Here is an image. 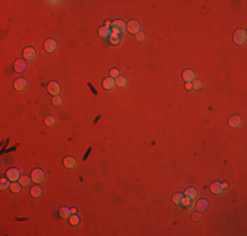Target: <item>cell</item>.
Segmentation results:
<instances>
[{"label":"cell","mask_w":247,"mask_h":236,"mask_svg":"<svg viewBox=\"0 0 247 236\" xmlns=\"http://www.w3.org/2000/svg\"><path fill=\"white\" fill-rule=\"evenodd\" d=\"M126 30V24L124 23L122 20H113L112 21V28H111V34H117V36H120V34H124Z\"/></svg>","instance_id":"cell-1"},{"label":"cell","mask_w":247,"mask_h":236,"mask_svg":"<svg viewBox=\"0 0 247 236\" xmlns=\"http://www.w3.org/2000/svg\"><path fill=\"white\" fill-rule=\"evenodd\" d=\"M30 178H32L33 182L36 184H41L45 181V172L41 169V168H37V169H33L32 172V176H30Z\"/></svg>","instance_id":"cell-2"},{"label":"cell","mask_w":247,"mask_h":236,"mask_svg":"<svg viewBox=\"0 0 247 236\" xmlns=\"http://www.w3.org/2000/svg\"><path fill=\"white\" fill-rule=\"evenodd\" d=\"M246 38H247V34L243 29H238L237 32L234 33V42L237 43V45H245L246 42Z\"/></svg>","instance_id":"cell-3"},{"label":"cell","mask_w":247,"mask_h":236,"mask_svg":"<svg viewBox=\"0 0 247 236\" xmlns=\"http://www.w3.org/2000/svg\"><path fill=\"white\" fill-rule=\"evenodd\" d=\"M47 92L53 96H59L61 92H62V87L57 81H50L49 84H47Z\"/></svg>","instance_id":"cell-4"},{"label":"cell","mask_w":247,"mask_h":236,"mask_svg":"<svg viewBox=\"0 0 247 236\" xmlns=\"http://www.w3.org/2000/svg\"><path fill=\"white\" fill-rule=\"evenodd\" d=\"M21 177V170L17 168H9L7 170V178L9 181H17Z\"/></svg>","instance_id":"cell-5"},{"label":"cell","mask_w":247,"mask_h":236,"mask_svg":"<svg viewBox=\"0 0 247 236\" xmlns=\"http://www.w3.org/2000/svg\"><path fill=\"white\" fill-rule=\"evenodd\" d=\"M126 30H127L129 33H131V34H138V33H139V30H141V25H139L138 21L131 20L130 23H127V25H126Z\"/></svg>","instance_id":"cell-6"},{"label":"cell","mask_w":247,"mask_h":236,"mask_svg":"<svg viewBox=\"0 0 247 236\" xmlns=\"http://www.w3.org/2000/svg\"><path fill=\"white\" fill-rule=\"evenodd\" d=\"M43 47H45V51L46 52H54L57 49H58V43H57L55 39L53 38H49L45 41V45H43Z\"/></svg>","instance_id":"cell-7"},{"label":"cell","mask_w":247,"mask_h":236,"mask_svg":"<svg viewBox=\"0 0 247 236\" xmlns=\"http://www.w3.org/2000/svg\"><path fill=\"white\" fill-rule=\"evenodd\" d=\"M13 87H15L16 91H24L26 87H28V81L23 77H19L15 80V83H13Z\"/></svg>","instance_id":"cell-8"},{"label":"cell","mask_w":247,"mask_h":236,"mask_svg":"<svg viewBox=\"0 0 247 236\" xmlns=\"http://www.w3.org/2000/svg\"><path fill=\"white\" fill-rule=\"evenodd\" d=\"M23 55H24V58L26 60H33L34 58H36L37 52H36V50H34L33 47H25L24 51H23Z\"/></svg>","instance_id":"cell-9"},{"label":"cell","mask_w":247,"mask_h":236,"mask_svg":"<svg viewBox=\"0 0 247 236\" xmlns=\"http://www.w3.org/2000/svg\"><path fill=\"white\" fill-rule=\"evenodd\" d=\"M185 197H188L189 199L192 201H196L197 197H198V190L196 189V188H187V190H185Z\"/></svg>","instance_id":"cell-10"},{"label":"cell","mask_w":247,"mask_h":236,"mask_svg":"<svg viewBox=\"0 0 247 236\" xmlns=\"http://www.w3.org/2000/svg\"><path fill=\"white\" fill-rule=\"evenodd\" d=\"M63 165L68 169H72V168L76 167V160H75V157H72V156H66L63 159Z\"/></svg>","instance_id":"cell-11"},{"label":"cell","mask_w":247,"mask_h":236,"mask_svg":"<svg viewBox=\"0 0 247 236\" xmlns=\"http://www.w3.org/2000/svg\"><path fill=\"white\" fill-rule=\"evenodd\" d=\"M114 85H116V80H114L113 77H105L103 80V88L104 89H107V91L113 89Z\"/></svg>","instance_id":"cell-12"},{"label":"cell","mask_w":247,"mask_h":236,"mask_svg":"<svg viewBox=\"0 0 247 236\" xmlns=\"http://www.w3.org/2000/svg\"><path fill=\"white\" fill-rule=\"evenodd\" d=\"M227 123H229L230 127H239L241 123H242V120H241L239 116H231L230 118H229Z\"/></svg>","instance_id":"cell-13"},{"label":"cell","mask_w":247,"mask_h":236,"mask_svg":"<svg viewBox=\"0 0 247 236\" xmlns=\"http://www.w3.org/2000/svg\"><path fill=\"white\" fill-rule=\"evenodd\" d=\"M210 191H212L213 194H221V193H223L222 184L218 182V181H214V182L210 185Z\"/></svg>","instance_id":"cell-14"},{"label":"cell","mask_w":247,"mask_h":236,"mask_svg":"<svg viewBox=\"0 0 247 236\" xmlns=\"http://www.w3.org/2000/svg\"><path fill=\"white\" fill-rule=\"evenodd\" d=\"M26 70V62L23 59H17L15 62V71L16 72H24Z\"/></svg>","instance_id":"cell-15"},{"label":"cell","mask_w":247,"mask_h":236,"mask_svg":"<svg viewBox=\"0 0 247 236\" xmlns=\"http://www.w3.org/2000/svg\"><path fill=\"white\" fill-rule=\"evenodd\" d=\"M180 205H182V206H184L185 209H189V210H192L193 207H195V202H193L192 199H189L188 197H185V195L183 197L182 203H180Z\"/></svg>","instance_id":"cell-16"},{"label":"cell","mask_w":247,"mask_h":236,"mask_svg":"<svg viewBox=\"0 0 247 236\" xmlns=\"http://www.w3.org/2000/svg\"><path fill=\"white\" fill-rule=\"evenodd\" d=\"M195 72L192 71V70H185V71L183 72V79L185 80V83L187 81H193L195 80Z\"/></svg>","instance_id":"cell-17"},{"label":"cell","mask_w":247,"mask_h":236,"mask_svg":"<svg viewBox=\"0 0 247 236\" xmlns=\"http://www.w3.org/2000/svg\"><path fill=\"white\" fill-rule=\"evenodd\" d=\"M208 206H209V203L206 199H200V201H197V203H196L197 211H204V210L208 209Z\"/></svg>","instance_id":"cell-18"},{"label":"cell","mask_w":247,"mask_h":236,"mask_svg":"<svg viewBox=\"0 0 247 236\" xmlns=\"http://www.w3.org/2000/svg\"><path fill=\"white\" fill-rule=\"evenodd\" d=\"M42 188L39 186V185H36V186H33L32 189H30V194H32L33 197H41L42 195Z\"/></svg>","instance_id":"cell-19"},{"label":"cell","mask_w":247,"mask_h":236,"mask_svg":"<svg viewBox=\"0 0 247 236\" xmlns=\"http://www.w3.org/2000/svg\"><path fill=\"white\" fill-rule=\"evenodd\" d=\"M59 215L61 218H63V219H67V218H70V215H71V211H70L68 207H61L59 209Z\"/></svg>","instance_id":"cell-20"},{"label":"cell","mask_w":247,"mask_h":236,"mask_svg":"<svg viewBox=\"0 0 247 236\" xmlns=\"http://www.w3.org/2000/svg\"><path fill=\"white\" fill-rule=\"evenodd\" d=\"M21 186H23V185H21V184L20 182H12L11 184V186H9V189H11V191H13V193H21Z\"/></svg>","instance_id":"cell-21"},{"label":"cell","mask_w":247,"mask_h":236,"mask_svg":"<svg viewBox=\"0 0 247 236\" xmlns=\"http://www.w3.org/2000/svg\"><path fill=\"white\" fill-rule=\"evenodd\" d=\"M99 36L103 37V38L109 37V36H111V29L105 28V26H101V28L99 29Z\"/></svg>","instance_id":"cell-22"},{"label":"cell","mask_w":247,"mask_h":236,"mask_svg":"<svg viewBox=\"0 0 247 236\" xmlns=\"http://www.w3.org/2000/svg\"><path fill=\"white\" fill-rule=\"evenodd\" d=\"M79 222H80V218H79L78 214H71V215H70V224L71 226H74V227L78 226Z\"/></svg>","instance_id":"cell-23"},{"label":"cell","mask_w":247,"mask_h":236,"mask_svg":"<svg viewBox=\"0 0 247 236\" xmlns=\"http://www.w3.org/2000/svg\"><path fill=\"white\" fill-rule=\"evenodd\" d=\"M19 182L23 186H28L30 182H32V178H29V176H21L19 178Z\"/></svg>","instance_id":"cell-24"},{"label":"cell","mask_w":247,"mask_h":236,"mask_svg":"<svg viewBox=\"0 0 247 236\" xmlns=\"http://www.w3.org/2000/svg\"><path fill=\"white\" fill-rule=\"evenodd\" d=\"M9 186H11V184L8 181V178H2L0 180V189L2 190H7Z\"/></svg>","instance_id":"cell-25"},{"label":"cell","mask_w":247,"mask_h":236,"mask_svg":"<svg viewBox=\"0 0 247 236\" xmlns=\"http://www.w3.org/2000/svg\"><path fill=\"white\" fill-rule=\"evenodd\" d=\"M183 197H184V194H182V193H176V194H174V197H172V202H174L175 205H180V203H182Z\"/></svg>","instance_id":"cell-26"},{"label":"cell","mask_w":247,"mask_h":236,"mask_svg":"<svg viewBox=\"0 0 247 236\" xmlns=\"http://www.w3.org/2000/svg\"><path fill=\"white\" fill-rule=\"evenodd\" d=\"M109 41H111L112 45H118V43H120V36H117V34H111V36H109Z\"/></svg>","instance_id":"cell-27"},{"label":"cell","mask_w":247,"mask_h":236,"mask_svg":"<svg viewBox=\"0 0 247 236\" xmlns=\"http://www.w3.org/2000/svg\"><path fill=\"white\" fill-rule=\"evenodd\" d=\"M116 85L117 87H122V88H124V87L126 85V79L124 77V76H118L116 79Z\"/></svg>","instance_id":"cell-28"},{"label":"cell","mask_w":247,"mask_h":236,"mask_svg":"<svg viewBox=\"0 0 247 236\" xmlns=\"http://www.w3.org/2000/svg\"><path fill=\"white\" fill-rule=\"evenodd\" d=\"M45 123H46V126H53V125L55 123V118L53 117V116H47L45 118Z\"/></svg>","instance_id":"cell-29"},{"label":"cell","mask_w":247,"mask_h":236,"mask_svg":"<svg viewBox=\"0 0 247 236\" xmlns=\"http://www.w3.org/2000/svg\"><path fill=\"white\" fill-rule=\"evenodd\" d=\"M62 102H63V100H62L61 96H54V97H53V104H54L55 106H61Z\"/></svg>","instance_id":"cell-30"},{"label":"cell","mask_w":247,"mask_h":236,"mask_svg":"<svg viewBox=\"0 0 247 236\" xmlns=\"http://www.w3.org/2000/svg\"><path fill=\"white\" fill-rule=\"evenodd\" d=\"M109 75H111L113 79H114V77L117 79L118 76H120V72H118V70H117V68H112V70H111V72H109Z\"/></svg>","instance_id":"cell-31"},{"label":"cell","mask_w":247,"mask_h":236,"mask_svg":"<svg viewBox=\"0 0 247 236\" xmlns=\"http://www.w3.org/2000/svg\"><path fill=\"white\" fill-rule=\"evenodd\" d=\"M192 87H193V88H196V89H201L202 88V83L200 80H193Z\"/></svg>","instance_id":"cell-32"},{"label":"cell","mask_w":247,"mask_h":236,"mask_svg":"<svg viewBox=\"0 0 247 236\" xmlns=\"http://www.w3.org/2000/svg\"><path fill=\"white\" fill-rule=\"evenodd\" d=\"M135 38H137V41H139V42H142V41H145L146 39V36H145V33H138V34H135Z\"/></svg>","instance_id":"cell-33"},{"label":"cell","mask_w":247,"mask_h":236,"mask_svg":"<svg viewBox=\"0 0 247 236\" xmlns=\"http://www.w3.org/2000/svg\"><path fill=\"white\" fill-rule=\"evenodd\" d=\"M200 218H201V213H197V211H196V213L192 215V219H193V220H198Z\"/></svg>","instance_id":"cell-34"},{"label":"cell","mask_w":247,"mask_h":236,"mask_svg":"<svg viewBox=\"0 0 247 236\" xmlns=\"http://www.w3.org/2000/svg\"><path fill=\"white\" fill-rule=\"evenodd\" d=\"M193 88V87H192V83L191 81H187V83H185V89H187V91H191Z\"/></svg>","instance_id":"cell-35"},{"label":"cell","mask_w":247,"mask_h":236,"mask_svg":"<svg viewBox=\"0 0 247 236\" xmlns=\"http://www.w3.org/2000/svg\"><path fill=\"white\" fill-rule=\"evenodd\" d=\"M227 188H229V184H227V182H223V184H222V189L225 190V189H227Z\"/></svg>","instance_id":"cell-36"},{"label":"cell","mask_w":247,"mask_h":236,"mask_svg":"<svg viewBox=\"0 0 247 236\" xmlns=\"http://www.w3.org/2000/svg\"><path fill=\"white\" fill-rule=\"evenodd\" d=\"M70 211H71V214H76V213H78V210L75 209V207H71V209H70Z\"/></svg>","instance_id":"cell-37"}]
</instances>
